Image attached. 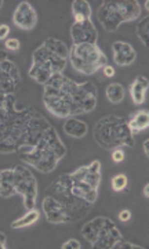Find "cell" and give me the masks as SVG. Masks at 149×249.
<instances>
[{
    "mask_svg": "<svg viewBox=\"0 0 149 249\" xmlns=\"http://www.w3.org/2000/svg\"><path fill=\"white\" fill-rule=\"evenodd\" d=\"M51 124L33 108L17 111L14 94L0 106V154L18 152L33 147Z\"/></svg>",
    "mask_w": 149,
    "mask_h": 249,
    "instance_id": "cell-1",
    "label": "cell"
},
{
    "mask_svg": "<svg viewBox=\"0 0 149 249\" xmlns=\"http://www.w3.org/2000/svg\"><path fill=\"white\" fill-rule=\"evenodd\" d=\"M43 86L44 107L58 118L87 114L97 106V88L93 82L76 83L62 73H55Z\"/></svg>",
    "mask_w": 149,
    "mask_h": 249,
    "instance_id": "cell-2",
    "label": "cell"
},
{
    "mask_svg": "<svg viewBox=\"0 0 149 249\" xmlns=\"http://www.w3.org/2000/svg\"><path fill=\"white\" fill-rule=\"evenodd\" d=\"M18 154L21 155V160L29 166L43 173H50L66 155V147L61 142L57 130L50 126L36 145L21 148Z\"/></svg>",
    "mask_w": 149,
    "mask_h": 249,
    "instance_id": "cell-3",
    "label": "cell"
},
{
    "mask_svg": "<svg viewBox=\"0 0 149 249\" xmlns=\"http://www.w3.org/2000/svg\"><path fill=\"white\" fill-rule=\"evenodd\" d=\"M94 140L104 150H115L126 147H134V136L130 133L126 119L122 116L108 115L97 121L93 129Z\"/></svg>",
    "mask_w": 149,
    "mask_h": 249,
    "instance_id": "cell-4",
    "label": "cell"
},
{
    "mask_svg": "<svg viewBox=\"0 0 149 249\" xmlns=\"http://www.w3.org/2000/svg\"><path fill=\"white\" fill-rule=\"evenodd\" d=\"M44 196H53L54 199L61 205L64 212L69 219V223L78 222L80 219H83L93 206V204L72 194L68 175H61L54 183H51L46 188Z\"/></svg>",
    "mask_w": 149,
    "mask_h": 249,
    "instance_id": "cell-5",
    "label": "cell"
},
{
    "mask_svg": "<svg viewBox=\"0 0 149 249\" xmlns=\"http://www.w3.org/2000/svg\"><path fill=\"white\" fill-rule=\"evenodd\" d=\"M141 6L135 0L109 1L105 0L97 10V18L108 32H115L123 22H130L140 17Z\"/></svg>",
    "mask_w": 149,
    "mask_h": 249,
    "instance_id": "cell-6",
    "label": "cell"
},
{
    "mask_svg": "<svg viewBox=\"0 0 149 249\" xmlns=\"http://www.w3.org/2000/svg\"><path fill=\"white\" fill-rule=\"evenodd\" d=\"M66 58H62L53 52H50L44 45L37 47L32 54V67L29 70V76L37 83L46 85L49 79L55 73H62L66 67Z\"/></svg>",
    "mask_w": 149,
    "mask_h": 249,
    "instance_id": "cell-7",
    "label": "cell"
},
{
    "mask_svg": "<svg viewBox=\"0 0 149 249\" xmlns=\"http://www.w3.org/2000/svg\"><path fill=\"white\" fill-rule=\"evenodd\" d=\"M68 58L72 67L83 75H93L108 65V58L104 52L97 45L90 43L72 46Z\"/></svg>",
    "mask_w": 149,
    "mask_h": 249,
    "instance_id": "cell-8",
    "label": "cell"
},
{
    "mask_svg": "<svg viewBox=\"0 0 149 249\" xmlns=\"http://www.w3.org/2000/svg\"><path fill=\"white\" fill-rule=\"evenodd\" d=\"M14 188L16 193L24 198V205L28 211L35 209L37 196V181L31 169L24 165H17L14 169Z\"/></svg>",
    "mask_w": 149,
    "mask_h": 249,
    "instance_id": "cell-9",
    "label": "cell"
},
{
    "mask_svg": "<svg viewBox=\"0 0 149 249\" xmlns=\"http://www.w3.org/2000/svg\"><path fill=\"white\" fill-rule=\"evenodd\" d=\"M21 85L18 67L9 60L6 52L0 50V106L9 94H13Z\"/></svg>",
    "mask_w": 149,
    "mask_h": 249,
    "instance_id": "cell-10",
    "label": "cell"
},
{
    "mask_svg": "<svg viewBox=\"0 0 149 249\" xmlns=\"http://www.w3.org/2000/svg\"><path fill=\"white\" fill-rule=\"evenodd\" d=\"M115 223L108 219V217H96L91 222H88L87 224H84L80 230V234L84 237V240L90 242L91 245H94L97 241H99L102 237H105L106 232L109 231L111 229H114Z\"/></svg>",
    "mask_w": 149,
    "mask_h": 249,
    "instance_id": "cell-11",
    "label": "cell"
},
{
    "mask_svg": "<svg viewBox=\"0 0 149 249\" xmlns=\"http://www.w3.org/2000/svg\"><path fill=\"white\" fill-rule=\"evenodd\" d=\"M70 36L73 40V45H83V43H90V45H97L98 40V32L91 19H86L82 22H73L70 28Z\"/></svg>",
    "mask_w": 149,
    "mask_h": 249,
    "instance_id": "cell-12",
    "label": "cell"
},
{
    "mask_svg": "<svg viewBox=\"0 0 149 249\" xmlns=\"http://www.w3.org/2000/svg\"><path fill=\"white\" fill-rule=\"evenodd\" d=\"M13 22L16 27L24 29V31H31L36 27L37 14L29 1H21L16 7L14 14H13Z\"/></svg>",
    "mask_w": 149,
    "mask_h": 249,
    "instance_id": "cell-13",
    "label": "cell"
},
{
    "mask_svg": "<svg viewBox=\"0 0 149 249\" xmlns=\"http://www.w3.org/2000/svg\"><path fill=\"white\" fill-rule=\"evenodd\" d=\"M42 208H43L44 214L47 220L53 224H61V223H69L68 216L65 214L61 205L58 204L53 196H44L42 201Z\"/></svg>",
    "mask_w": 149,
    "mask_h": 249,
    "instance_id": "cell-14",
    "label": "cell"
},
{
    "mask_svg": "<svg viewBox=\"0 0 149 249\" xmlns=\"http://www.w3.org/2000/svg\"><path fill=\"white\" fill-rule=\"evenodd\" d=\"M114 61L120 67H129L137 58V53L130 43L126 42H115L112 45Z\"/></svg>",
    "mask_w": 149,
    "mask_h": 249,
    "instance_id": "cell-15",
    "label": "cell"
},
{
    "mask_svg": "<svg viewBox=\"0 0 149 249\" xmlns=\"http://www.w3.org/2000/svg\"><path fill=\"white\" fill-rule=\"evenodd\" d=\"M127 122V126L130 129V133L132 136H137L138 133H141L142 130H147L149 126V114L148 111H137L132 115L129 116V119H126Z\"/></svg>",
    "mask_w": 149,
    "mask_h": 249,
    "instance_id": "cell-16",
    "label": "cell"
},
{
    "mask_svg": "<svg viewBox=\"0 0 149 249\" xmlns=\"http://www.w3.org/2000/svg\"><path fill=\"white\" fill-rule=\"evenodd\" d=\"M149 82L145 76H137L135 80L130 86V96L134 104H142L147 98V91H148Z\"/></svg>",
    "mask_w": 149,
    "mask_h": 249,
    "instance_id": "cell-17",
    "label": "cell"
},
{
    "mask_svg": "<svg viewBox=\"0 0 149 249\" xmlns=\"http://www.w3.org/2000/svg\"><path fill=\"white\" fill-rule=\"evenodd\" d=\"M14 194H17L14 188V172L13 169L0 170V196L10 198Z\"/></svg>",
    "mask_w": 149,
    "mask_h": 249,
    "instance_id": "cell-18",
    "label": "cell"
},
{
    "mask_svg": "<svg viewBox=\"0 0 149 249\" xmlns=\"http://www.w3.org/2000/svg\"><path fill=\"white\" fill-rule=\"evenodd\" d=\"M87 124L76 118H68L64 124V132L70 137L82 139L87 134Z\"/></svg>",
    "mask_w": 149,
    "mask_h": 249,
    "instance_id": "cell-19",
    "label": "cell"
},
{
    "mask_svg": "<svg viewBox=\"0 0 149 249\" xmlns=\"http://www.w3.org/2000/svg\"><path fill=\"white\" fill-rule=\"evenodd\" d=\"M72 13L75 17V22H82L91 18V7L86 0H75L72 3Z\"/></svg>",
    "mask_w": 149,
    "mask_h": 249,
    "instance_id": "cell-20",
    "label": "cell"
},
{
    "mask_svg": "<svg viewBox=\"0 0 149 249\" xmlns=\"http://www.w3.org/2000/svg\"><path fill=\"white\" fill-rule=\"evenodd\" d=\"M123 235L120 234V231L116 229V226H115L114 229H111L109 231L106 232L105 237H102L99 241H97L94 245H91V248H99V249H111L114 247V244L116 241L122 240Z\"/></svg>",
    "mask_w": 149,
    "mask_h": 249,
    "instance_id": "cell-21",
    "label": "cell"
},
{
    "mask_svg": "<svg viewBox=\"0 0 149 249\" xmlns=\"http://www.w3.org/2000/svg\"><path fill=\"white\" fill-rule=\"evenodd\" d=\"M50 52H53L57 55H60L62 58H66L68 60V55H69V49H68V46L65 45L62 40L60 39H55V37H47L46 40H44L43 43Z\"/></svg>",
    "mask_w": 149,
    "mask_h": 249,
    "instance_id": "cell-22",
    "label": "cell"
},
{
    "mask_svg": "<svg viewBox=\"0 0 149 249\" xmlns=\"http://www.w3.org/2000/svg\"><path fill=\"white\" fill-rule=\"evenodd\" d=\"M39 219H40V212H39L37 209H31V211H28V213L24 214L21 219H18V220H16V222H13V224H11V229L18 230V229H22V227L32 226V224H35Z\"/></svg>",
    "mask_w": 149,
    "mask_h": 249,
    "instance_id": "cell-23",
    "label": "cell"
},
{
    "mask_svg": "<svg viewBox=\"0 0 149 249\" xmlns=\"http://www.w3.org/2000/svg\"><path fill=\"white\" fill-rule=\"evenodd\" d=\"M106 98L109 103L112 104H119L124 100V96H126V91H124V88H123L120 83H111L108 88H106Z\"/></svg>",
    "mask_w": 149,
    "mask_h": 249,
    "instance_id": "cell-24",
    "label": "cell"
},
{
    "mask_svg": "<svg viewBox=\"0 0 149 249\" xmlns=\"http://www.w3.org/2000/svg\"><path fill=\"white\" fill-rule=\"evenodd\" d=\"M137 35L140 37V40L144 43V46H148L149 37V18L145 17L141 19L140 24L137 25Z\"/></svg>",
    "mask_w": 149,
    "mask_h": 249,
    "instance_id": "cell-25",
    "label": "cell"
},
{
    "mask_svg": "<svg viewBox=\"0 0 149 249\" xmlns=\"http://www.w3.org/2000/svg\"><path fill=\"white\" fill-rule=\"evenodd\" d=\"M127 184H129L127 176H126V175H123V173H119V175L114 176V178H112V183H111L112 190L116 191V193H120V191H123V190H126V188H127Z\"/></svg>",
    "mask_w": 149,
    "mask_h": 249,
    "instance_id": "cell-26",
    "label": "cell"
},
{
    "mask_svg": "<svg viewBox=\"0 0 149 249\" xmlns=\"http://www.w3.org/2000/svg\"><path fill=\"white\" fill-rule=\"evenodd\" d=\"M134 248H145V247H140V245H134V244H132V242H129V241H126L124 238H122V240L116 241L114 244V247L111 249H134Z\"/></svg>",
    "mask_w": 149,
    "mask_h": 249,
    "instance_id": "cell-27",
    "label": "cell"
},
{
    "mask_svg": "<svg viewBox=\"0 0 149 249\" xmlns=\"http://www.w3.org/2000/svg\"><path fill=\"white\" fill-rule=\"evenodd\" d=\"M4 46H6V49H7V50H11V52H18V50H19V47H21V43H19V40H18L17 37H11V39H7V40L4 42Z\"/></svg>",
    "mask_w": 149,
    "mask_h": 249,
    "instance_id": "cell-28",
    "label": "cell"
},
{
    "mask_svg": "<svg viewBox=\"0 0 149 249\" xmlns=\"http://www.w3.org/2000/svg\"><path fill=\"white\" fill-rule=\"evenodd\" d=\"M112 160H114L115 163H120L124 160V152H123L122 148H115L112 150Z\"/></svg>",
    "mask_w": 149,
    "mask_h": 249,
    "instance_id": "cell-29",
    "label": "cell"
},
{
    "mask_svg": "<svg viewBox=\"0 0 149 249\" xmlns=\"http://www.w3.org/2000/svg\"><path fill=\"white\" fill-rule=\"evenodd\" d=\"M61 248L62 249H80V248H82V245H80L79 241L75 240V238H72V240L66 241V242H64Z\"/></svg>",
    "mask_w": 149,
    "mask_h": 249,
    "instance_id": "cell-30",
    "label": "cell"
},
{
    "mask_svg": "<svg viewBox=\"0 0 149 249\" xmlns=\"http://www.w3.org/2000/svg\"><path fill=\"white\" fill-rule=\"evenodd\" d=\"M10 35V27L6 24L0 25V40H7V36Z\"/></svg>",
    "mask_w": 149,
    "mask_h": 249,
    "instance_id": "cell-31",
    "label": "cell"
},
{
    "mask_svg": "<svg viewBox=\"0 0 149 249\" xmlns=\"http://www.w3.org/2000/svg\"><path fill=\"white\" fill-rule=\"evenodd\" d=\"M132 219V212L129 209H123L122 212L119 213V220L120 222H129Z\"/></svg>",
    "mask_w": 149,
    "mask_h": 249,
    "instance_id": "cell-32",
    "label": "cell"
},
{
    "mask_svg": "<svg viewBox=\"0 0 149 249\" xmlns=\"http://www.w3.org/2000/svg\"><path fill=\"white\" fill-rule=\"evenodd\" d=\"M102 70H104V73H105V76H108V78H112V76H115V68H114V67H111V65H106V67H104Z\"/></svg>",
    "mask_w": 149,
    "mask_h": 249,
    "instance_id": "cell-33",
    "label": "cell"
},
{
    "mask_svg": "<svg viewBox=\"0 0 149 249\" xmlns=\"http://www.w3.org/2000/svg\"><path fill=\"white\" fill-rule=\"evenodd\" d=\"M0 248H6V235L3 232H0Z\"/></svg>",
    "mask_w": 149,
    "mask_h": 249,
    "instance_id": "cell-34",
    "label": "cell"
},
{
    "mask_svg": "<svg viewBox=\"0 0 149 249\" xmlns=\"http://www.w3.org/2000/svg\"><path fill=\"white\" fill-rule=\"evenodd\" d=\"M142 147H144V152H145V155L149 157V140H145L144 144H142Z\"/></svg>",
    "mask_w": 149,
    "mask_h": 249,
    "instance_id": "cell-35",
    "label": "cell"
},
{
    "mask_svg": "<svg viewBox=\"0 0 149 249\" xmlns=\"http://www.w3.org/2000/svg\"><path fill=\"white\" fill-rule=\"evenodd\" d=\"M144 196H145L147 199L149 198V184L148 183H147V184H145V187H144Z\"/></svg>",
    "mask_w": 149,
    "mask_h": 249,
    "instance_id": "cell-36",
    "label": "cell"
},
{
    "mask_svg": "<svg viewBox=\"0 0 149 249\" xmlns=\"http://www.w3.org/2000/svg\"><path fill=\"white\" fill-rule=\"evenodd\" d=\"M1 7H3V1L0 0V9H1Z\"/></svg>",
    "mask_w": 149,
    "mask_h": 249,
    "instance_id": "cell-37",
    "label": "cell"
}]
</instances>
